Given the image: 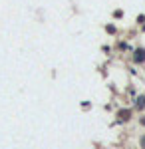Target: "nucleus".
Returning a JSON list of instances; mask_svg holds the SVG:
<instances>
[{"label": "nucleus", "mask_w": 145, "mask_h": 149, "mask_svg": "<svg viewBox=\"0 0 145 149\" xmlns=\"http://www.w3.org/2000/svg\"><path fill=\"white\" fill-rule=\"evenodd\" d=\"M133 60L137 62V64H141V62H145V50H135V56H133Z\"/></svg>", "instance_id": "nucleus-1"}, {"label": "nucleus", "mask_w": 145, "mask_h": 149, "mask_svg": "<svg viewBox=\"0 0 145 149\" xmlns=\"http://www.w3.org/2000/svg\"><path fill=\"white\" fill-rule=\"evenodd\" d=\"M129 115H131V111H129V109H121V111H117V117H119L121 121L129 119Z\"/></svg>", "instance_id": "nucleus-2"}, {"label": "nucleus", "mask_w": 145, "mask_h": 149, "mask_svg": "<svg viewBox=\"0 0 145 149\" xmlns=\"http://www.w3.org/2000/svg\"><path fill=\"white\" fill-rule=\"evenodd\" d=\"M145 105V95L143 97H139V100H137V107H143Z\"/></svg>", "instance_id": "nucleus-3"}, {"label": "nucleus", "mask_w": 145, "mask_h": 149, "mask_svg": "<svg viewBox=\"0 0 145 149\" xmlns=\"http://www.w3.org/2000/svg\"><path fill=\"white\" fill-rule=\"evenodd\" d=\"M139 143H141V147L145 149V135H143V137H141V141H139Z\"/></svg>", "instance_id": "nucleus-4"}]
</instances>
